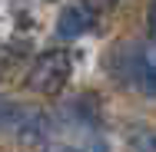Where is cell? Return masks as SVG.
Returning a JSON list of instances; mask_svg holds the SVG:
<instances>
[{
	"label": "cell",
	"mask_w": 156,
	"mask_h": 152,
	"mask_svg": "<svg viewBox=\"0 0 156 152\" xmlns=\"http://www.w3.org/2000/svg\"><path fill=\"white\" fill-rule=\"evenodd\" d=\"M70 69H73V56L66 50H47L33 60L27 73V86L40 96H57L70 79Z\"/></svg>",
	"instance_id": "obj_1"
},
{
	"label": "cell",
	"mask_w": 156,
	"mask_h": 152,
	"mask_svg": "<svg viewBox=\"0 0 156 152\" xmlns=\"http://www.w3.org/2000/svg\"><path fill=\"white\" fill-rule=\"evenodd\" d=\"M93 20H96V13L90 7H83V3L63 7L60 17H57V33H60L63 40H76V36H83V33L93 30Z\"/></svg>",
	"instance_id": "obj_2"
},
{
	"label": "cell",
	"mask_w": 156,
	"mask_h": 152,
	"mask_svg": "<svg viewBox=\"0 0 156 152\" xmlns=\"http://www.w3.org/2000/svg\"><path fill=\"white\" fill-rule=\"evenodd\" d=\"M136 79L146 96H156V40L140 46V53H136Z\"/></svg>",
	"instance_id": "obj_3"
},
{
	"label": "cell",
	"mask_w": 156,
	"mask_h": 152,
	"mask_svg": "<svg viewBox=\"0 0 156 152\" xmlns=\"http://www.w3.org/2000/svg\"><path fill=\"white\" fill-rule=\"evenodd\" d=\"M47 152H110L103 142H73V146H50Z\"/></svg>",
	"instance_id": "obj_4"
},
{
	"label": "cell",
	"mask_w": 156,
	"mask_h": 152,
	"mask_svg": "<svg viewBox=\"0 0 156 152\" xmlns=\"http://www.w3.org/2000/svg\"><path fill=\"white\" fill-rule=\"evenodd\" d=\"M20 63V50H10V46H0V76H7L13 66Z\"/></svg>",
	"instance_id": "obj_5"
},
{
	"label": "cell",
	"mask_w": 156,
	"mask_h": 152,
	"mask_svg": "<svg viewBox=\"0 0 156 152\" xmlns=\"http://www.w3.org/2000/svg\"><path fill=\"white\" fill-rule=\"evenodd\" d=\"M120 0H83V7H90L93 13H100V10H110V7H116Z\"/></svg>",
	"instance_id": "obj_6"
},
{
	"label": "cell",
	"mask_w": 156,
	"mask_h": 152,
	"mask_svg": "<svg viewBox=\"0 0 156 152\" xmlns=\"http://www.w3.org/2000/svg\"><path fill=\"white\" fill-rule=\"evenodd\" d=\"M146 20H150V33H153V40H156V0L150 3V17Z\"/></svg>",
	"instance_id": "obj_7"
},
{
	"label": "cell",
	"mask_w": 156,
	"mask_h": 152,
	"mask_svg": "<svg viewBox=\"0 0 156 152\" xmlns=\"http://www.w3.org/2000/svg\"><path fill=\"white\" fill-rule=\"evenodd\" d=\"M7 119V106H3V103H0V122Z\"/></svg>",
	"instance_id": "obj_8"
}]
</instances>
